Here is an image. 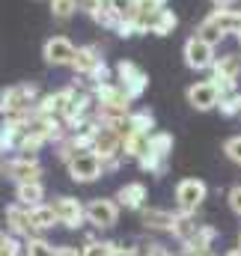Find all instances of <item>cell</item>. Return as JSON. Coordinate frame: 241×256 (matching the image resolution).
<instances>
[{
  "label": "cell",
  "mask_w": 241,
  "mask_h": 256,
  "mask_svg": "<svg viewBox=\"0 0 241 256\" xmlns=\"http://www.w3.org/2000/svg\"><path fill=\"white\" fill-rule=\"evenodd\" d=\"M42 92L33 80L27 84H12L6 90H0V116H27L36 110Z\"/></svg>",
  "instance_id": "cell-1"
},
{
  "label": "cell",
  "mask_w": 241,
  "mask_h": 256,
  "mask_svg": "<svg viewBox=\"0 0 241 256\" xmlns=\"http://www.w3.org/2000/svg\"><path fill=\"white\" fill-rule=\"evenodd\" d=\"M241 24V12L236 9H212L206 18H202V24L196 27V36H202V39H208L212 45H218V42H224L230 33H236Z\"/></svg>",
  "instance_id": "cell-2"
},
{
  "label": "cell",
  "mask_w": 241,
  "mask_h": 256,
  "mask_svg": "<svg viewBox=\"0 0 241 256\" xmlns=\"http://www.w3.org/2000/svg\"><path fill=\"white\" fill-rule=\"evenodd\" d=\"M72 68H74L80 78L92 80V86L110 80V66L104 63L98 45H80V48H78V57H74V63H72Z\"/></svg>",
  "instance_id": "cell-3"
},
{
  "label": "cell",
  "mask_w": 241,
  "mask_h": 256,
  "mask_svg": "<svg viewBox=\"0 0 241 256\" xmlns=\"http://www.w3.org/2000/svg\"><path fill=\"white\" fill-rule=\"evenodd\" d=\"M96 104H98V116H128L131 114V98L125 96L120 84L108 80V84H96L92 86Z\"/></svg>",
  "instance_id": "cell-4"
},
{
  "label": "cell",
  "mask_w": 241,
  "mask_h": 256,
  "mask_svg": "<svg viewBox=\"0 0 241 256\" xmlns=\"http://www.w3.org/2000/svg\"><path fill=\"white\" fill-rule=\"evenodd\" d=\"M66 170H68V179H72V182L90 185V182H98V179L104 176V161H102L92 149H84V152H74V155L66 161Z\"/></svg>",
  "instance_id": "cell-5"
},
{
  "label": "cell",
  "mask_w": 241,
  "mask_h": 256,
  "mask_svg": "<svg viewBox=\"0 0 241 256\" xmlns=\"http://www.w3.org/2000/svg\"><path fill=\"white\" fill-rule=\"evenodd\" d=\"M182 57H184V66L188 68H194V72H208L214 60H218V51H214V45L208 42V39H202V36H190L188 42H184V48H182Z\"/></svg>",
  "instance_id": "cell-6"
},
{
  "label": "cell",
  "mask_w": 241,
  "mask_h": 256,
  "mask_svg": "<svg viewBox=\"0 0 241 256\" xmlns=\"http://www.w3.org/2000/svg\"><path fill=\"white\" fill-rule=\"evenodd\" d=\"M3 173L15 185H24V182H42L45 167H42V161L36 155H15V158L3 161Z\"/></svg>",
  "instance_id": "cell-7"
},
{
  "label": "cell",
  "mask_w": 241,
  "mask_h": 256,
  "mask_svg": "<svg viewBox=\"0 0 241 256\" xmlns=\"http://www.w3.org/2000/svg\"><path fill=\"white\" fill-rule=\"evenodd\" d=\"M120 202L110 196H96L86 202V224L96 230H114L120 224Z\"/></svg>",
  "instance_id": "cell-8"
},
{
  "label": "cell",
  "mask_w": 241,
  "mask_h": 256,
  "mask_svg": "<svg viewBox=\"0 0 241 256\" xmlns=\"http://www.w3.org/2000/svg\"><path fill=\"white\" fill-rule=\"evenodd\" d=\"M208 196V185L202 179H182L173 191V200H176V208L184 212V214H196V208L206 202Z\"/></svg>",
  "instance_id": "cell-9"
},
{
  "label": "cell",
  "mask_w": 241,
  "mask_h": 256,
  "mask_svg": "<svg viewBox=\"0 0 241 256\" xmlns=\"http://www.w3.org/2000/svg\"><path fill=\"white\" fill-rule=\"evenodd\" d=\"M116 80H120V86L125 90V96L131 102H137L149 90V74L137 63H131V60H120L116 63Z\"/></svg>",
  "instance_id": "cell-10"
},
{
  "label": "cell",
  "mask_w": 241,
  "mask_h": 256,
  "mask_svg": "<svg viewBox=\"0 0 241 256\" xmlns=\"http://www.w3.org/2000/svg\"><path fill=\"white\" fill-rule=\"evenodd\" d=\"M241 78V57L238 54H224L212 66V80L220 86V96L236 92V80Z\"/></svg>",
  "instance_id": "cell-11"
},
{
  "label": "cell",
  "mask_w": 241,
  "mask_h": 256,
  "mask_svg": "<svg viewBox=\"0 0 241 256\" xmlns=\"http://www.w3.org/2000/svg\"><path fill=\"white\" fill-rule=\"evenodd\" d=\"M184 98H188V104L194 108V110H214L218 104H220V86L208 78V80H196V84H190L188 90H184Z\"/></svg>",
  "instance_id": "cell-12"
},
{
  "label": "cell",
  "mask_w": 241,
  "mask_h": 256,
  "mask_svg": "<svg viewBox=\"0 0 241 256\" xmlns=\"http://www.w3.org/2000/svg\"><path fill=\"white\" fill-rule=\"evenodd\" d=\"M54 208H57V218H60V226L66 230H80L86 224V206L78 200V196H57L54 200Z\"/></svg>",
  "instance_id": "cell-13"
},
{
  "label": "cell",
  "mask_w": 241,
  "mask_h": 256,
  "mask_svg": "<svg viewBox=\"0 0 241 256\" xmlns=\"http://www.w3.org/2000/svg\"><path fill=\"white\" fill-rule=\"evenodd\" d=\"M42 57L48 66H72L78 57V48L68 36H51L45 45H42Z\"/></svg>",
  "instance_id": "cell-14"
},
{
  "label": "cell",
  "mask_w": 241,
  "mask_h": 256,
  "mask_svg": "<svg viewBox=\"0 0 241 256\" xmlns=\"http://www.w3.org/2000/svg\"><path fill=\"white\" fill-rule=\"evenodd\" d=\"M3 218H6V230L12 232V236H18V238H30L36 230H33V220H30V206H24V202H12V206H6V212H3Z\"/></svg>",
  "instance_id": "cell-15"
},
{
  "label": "cell",
  "mask_w": 241,
  "mask_h": 256,
  "mask_svg": "<svg viewBox=\"0 0 241 256\" xmlns=\"http://www.w3.org/2000/svg\"><path fill=\"white\" fill-rule=\"evenodd\" d=\"M24 134H27V116H3L0 140H3V146H6V152H18Z\"/></svg>",
  "instance_id": "cell-16"
},
{
  "label": "cell",
  "mask_w": 241,
  "mask_h": 256,
  "mask_svg": "<svg viewBox=\"0 0 241 256\" xmlns=\"http://www.w3.org/2000/svg\"><path fill=\"white\" fill-rule=\"evenodd\" d=\"M116 202H120L122 208H131V212H140V208H146V200H149V191H146V185L143 182H125L116 196H114Z\"/></svg>",
  "instance_id": "cell-17"
},
{
  "label": "cell",
  "mask_w": 241,
  "mask_h": 256,
  "mask_svg": "<svg viewBox=\"0 0 241 256\" xmlns=\"http://www.w3.org/2000/svg\"><path fill=\"white\" fill-rule=\"evenodd\" d=\"M176 214L179 212H170V208H140V220L146 230H158V232H170L173 224H176Z\"/></svg>",
  "instance_id": "cell-18"
},
{
  "label": "cell",
  "mask_w": 241,
  "mask_h": 256,
  "mask_svg": "<svg viewBox=\"0 0 241 256\" xmlns=\"http://www.w3.org/2000/svg\"><path fill=\"white\" fill-rule=\"evenodd\" d=\"M161 9H167V0H134V15H131V21L137 24L140 33H149V24H152V18H155Z\"/></svg>",
  "instance_id": "cell-19"
},
{
  "label": "cell",
  "mask_w": 241,
  "mask_h": 256,
  "mask_svg": "<svg viewBox=\"0 0 241 256\" xmlns=\"http://www.w3.org/2000/svg\"><path fill=\"white\" fill-rule=\"evenodd\" d=\"M30 220H33V230H36V232H48V230H54V226L60 224L54 202H39V206H33V208H30Z\"/></svg>",
  "instance_id": "cell-20"
},
{
  "label": "cell",
  "mask_w": 241,
  "mask_h": 256,
  "mask_svg": "<svg viewBox=\"0 0 241 256\" xmlns=\"http://www.w3.org/2000/svg\"><path fill=\"white\" fill-rule=\"evenodd\" d=\"M146 152H149V134H140V131H128V134L122 137V158L140 161Z\"/></svg>",
  "instance_id": "cell-21"
},
{
  "label": "cell",
  "mask_w": 241,
  "mask_h": 256,
  "mask_svg": "<svg viewBox=\"0 0 241 256\" xmlns=\"http://www.w3.org/2000/svg\"><path fill=\"white\" fill-rule=\"evenodd\" d=\"M196 230H200V224L194 220V214H184V212H179L176 214V224H173V238L179 242V244H188L194 236H196Z\"/></svg>",
  "instance_id": "cell-22"
},
{
  "label": "cell",
  "mask_w": 241,
  "mask_h": 256,
  "mask_svg": "<svg viewBox=\"0 0 241 256\" xmlns=\"http://www.w3.org/2000/svg\"><path fill=\"white\" fill-rule=\"evenodd\" d=\"M15 200L18 202H24V206H39V202H45V188H42V182H24V185H15Z\"/></svg>",
  "instance_id": "cell-23"
},
{
  "label": "cell",
  "mask_w": 241,
  "mask_h": 256,
  "mask_svg": "<svg viewBox=\"0 0 241 256\" xmlns=\"http://www.w3.org/2000/svg\"><path fill=\"white\" fill-rule=\"evenodd\" d=\"M176 27H179V18H176V12H173V9H161V12L152 18V24H149V33H155V36H170Z\"/></svg>",
  "instance_id": "cell-24"
},
{
  "label": "cell",
  "mask_w": 241,
  "mask_h": 256,
  "mask_svg": "<svg viewBox=\"0 0 241 256\" xmlns=\"http://www.w3.org/2000/svg\"><path fill=\"white\" fill-rule=\"evenodd\" d=\"M137 164H140V170L149 173V176H164V173H167V158L158 155V152H146Z\"/></svg>",
  "instance_id": "cell-25"
},
{
  "label": "cell",
  "mask_w": 241,
  "mask_h": 256,
  "mask_svg": "<svg viewBox=\"0 0 241 256\" xmlns=\"http://www.w3.org/2000/svg\"><path fill=\"white\" fill-rule=\"evenodd\" d=\"M24 256H57V248L48 244L42 236H30L24 238Z\"/></svg>",
  "instance_id": "cell-26"
},
{
  "label": "cell",
  "mask_w": 241,
  "mask_h": 256,
  "mask_svg": "<svg viewBox=\"0 0 241 256\" xmlns=\"http://www.w3.org/2000/svg\"><path fill=\"white\" fill-rule=\"evenodd\" d=\"M128 128H131V131H140V134H152L155 116H152L149 110H131V114H128Z\"/></svg>",
  "instance_id": "cell-27"
},
{
  "label": "cell",
  "mask_w": 241,
  "mask_h": 256,
  "mask_svg": "<svg viewBox=\"0 0 241 256\" xmlns=\"http://www.w3.org/2000/svg\"><path fill=\"white\" fill-rule=\"evenodd\" d=\"M149 152H158V155L170 158V152H173V134H167V131H152V134H149Z\"/></svg>",
  "instance_id": "cell-28"
},
{
  "label": "cell",
  "mask_w": 241,
  "mask_h": 256,
  "mask_svg": "<svg viewBox=\"0 0 241 256\" xmlns=\"http://www.w3.org/2000/svg\"><path fill=\"white\" fill-rule=\"evenodd\" d=\"M24 254V242H18V236L0 230V256H21Z\"/></svg>",
  "instance_id": "cell-29"
},
{
  "label": "cell",
  "mask_w": 241,
  "mask_h": 256,
  "mask_svg": "<svg viewBox=\"0 0 241 256\" xmlns=\"http://www.w3.org/2000/svg\"><path fill=\"white\" fill-rule=\"evenodd\" d=\"M84 256H110L114 254V242H98V238H86L84 248H80Z\"/></svg>",
  "instance_id": "cell-30"
},
{
  "label": "cell",
  "mask_w": 241,
  "mask_h": 256,
  "mask_svg": "<svg viewBox=\"0 0 241 256\" xmlns=\"http://www.w3.org/2000/svg\"><path fill=\"white\" fill-rule=\"evenodd\" d=\"M78 12V0H51V15L57 21H68Z\"/></svg>",
  "instance_id": "cell-31"
},
{
  "label": "cell",
  "mask_w": 241,
  "mask_h": 256,
  "mask_svg": "<svg viewBox=\"0 0 241 256\" xmlns=\"http://www.w3.org/2000/svg\"><path fill=\"white\" fill-rule=\"evenodd\" d=\"M108 6L120 21H131V15H134V0H108Z\"/></svg>",
  "instance_id": "cell-32"
},
{
  "label": "cell",
  "mask_w": 241,
  "mask_h": 256,
  "mask_svg": "<svg viewBox=\"0 0 241 256\" xmlns=\"http://www.w3.org/2000/svg\"><path fill=\"white\" fill-rule=\"evenodd\" d=\"M224 152H226V158H230V161H236V164L241 167V134L230 137V140L224 143Z\"/></svg>",
  "instance_id": "cell-33"
},
{
  "label": "cell",
  "mask_w": 241,
  "mask_h": 256,
  "mask_svg": "<svg viewBox=\"0 0 241 256\" xmlns=\"http://www.w3.org/2000/svg\"><path fill=\"white\" fill-rule=\"evenodd\" d=\"M226 200H230V208H232V212H236V214L241 218V185H232Z\"/></svg>",
  "instance_id": "cell-34"
},
{
  "label": "cell",
  "mask_w": 241,
  "mask_h": 256,
  "mask_svg": "<svg viewBox=\"0 0 241 256\" xmlns=\"http://www.w3.org/2000/svg\"><path fill=\"white\" fill-rule=\"evenodd\" d=\"M143 256H173L164 244H158V242H152V244H146V250H143Z\"/></svg>",
  "instance_id": "cell-35"
},
{
  "label": "cell",
  "mask_w": 241,
  "mask_h": 256,
  "mask_svg": "<svg viewBox=\"0 0 241 256\" xmlns=\"http://www.w3.org/2000/svg\"><path fill=\"white\" fill-rule=\"evenodd\" d=\"M110 256H140L134 244H114V254Z\"/></svg>",
  "instance_id": "cell-36"
},
{
  "label": "cell",
  "mask_w": 241,
  "mask_h": 256,
  "mask_svg": "<svg viewBox=\"0 0 241 256\" xmlns=\"http://www.w3.org/2000/svg\"><path fill=\"white\" fill-rule=\"evenodd\" d=\"M57 256H84V254H80V248H74V244H60V248H57Z\"/></svg>",
  "instance_id": "cell-37"
},
{
  "label": "cell",
  "mask_w": 241,
  "mask_h": 256,
  "mask_svg": "<svg viewBox=\"0 0 241 256\" xmlns=\"http://www.w3.org/2000/svg\"><path fill=\"white\" fill-rule=\"evenodd\" d=\"M208 3H212L214 9H232V6H236L238 0H208Z\"/></svg>",
  "instance_id": "cell-38"
},
{
  "label": "cell",
  "mask_w": 241,
  "mask_h": 256,
  "mask_svg": "<svg viewBox=\"0 0 241 256\" xmlns=\"http://www.w3.org/2000/svg\"><path fill=\"white\" fill-rule=\"evenodd\" d=\"M3 152H6V146H3V140H0V170H3Z\"/></svg>",
  "instance_id": "cell-39"
},
{
  "label": "cell",
  "mask_w": 241,
  "mask_h": 256,
  "mask_svg": "<svg viewBox=\"0 0 241 256\" xmlns=\"http://www.w3.org/2000/svg\"><path fill=\"white\" fill-rule=\"evenodd\" d=\"M80 3H108V0H80Z\"/></svg>",
  "instance_id": "cell-40"
},
{
  "label": "cell",
  "mask_w": 241,
  "mask_h": 256,
  "mask_svg": "<svg viewBox=\"0 0 241 256\" xmlns=\"http://www.w3.org/2000/svg\"><path fill=\"white\" fill-rule=\"evenodd\" d=\"M226 256H241V250H238V248H236V250H230V254H226Z\"/></svg>",
  "instance_id": "cell-41"
},
{
  "label": "cell",
  "mask_w": 241,
  "mask_h": 256,
  "mask_svg": "<svg viewBox=\"0 0 241 256\" xmlns=\"http://www.w3.org/2000/svg\"><path fill=\"white\" fill-rule=\"evenodd\" d=\"M236 39H238V45H241V24H238V30H236Z\"/></svg>",
  "instance_id": "cell-42"
},
{
  "label": "cell",
  "mask_w": 241,
  "mask_h": 256,
  "mask_svg": "<svg viewBox=\"0 0 241 256\" xmlns=\"http://www.w3.org/2000/svg\"><path fill=\"white\" fill-rule=\"evenodd\" d=\"M238 116H241V92H238Z\"/></svg>",
  "instance_id": "cell-43"
},
{
  "label": "cell",
  "mask_w": 241,
  "mask_h": 256,
  "mask_svg": "<svg viewBox=\"0 0 241 256\" xmlns=\"http://www.w3.org/2000/svg\"><path fill=\"white\" fill-rule=\"evenodd\" d=\"M238 250H241V232H238Z\"/></svg>",
  "instance_id": "cell-44"
},
{
  "label": "cell",
  "mask_w": 241,
  "mask_h": 256,
  "mask_svg": "<svg viewBox=\"0 0 241 256\" xmlns=\"http://www.w3.org/2000/svg\"><path fill=\"white\" fill-rule=\"evenodd\" d=\"M200 256H214V254H200Z\"/></svg>",
  "instance_id": "cell-45"
}]
</instances>
